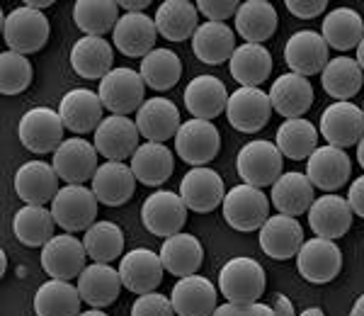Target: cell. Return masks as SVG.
Listing matches in <instances>:
<instances>
[{
    "mask_svg": "<svg viewBox=\"0 0 364 316\" xmlns=\"http://www.w3.org/2000/svg\"><path fill=\"white\" fill-rule=\"evenodd\" d=\"M265 285L267 275L262 265L252 258H245V256L231 258L219 270V290L226 297V302L252 307L265 295Z\"/></svg>",
    "mask_w": 364,
    "mask_h": 316,
    "instance_id": "1",
    "label": "cell"
},
{
    "mask_svg": "<svg viewBox=\"0 0 364 316\" xmlns=\"http://www.w3.org/2000/svg\"><path fill=\"white\" fill-rule=\"evenodd\" d=\"M3 37L10 51L27 56L39 51L49 39V17L42 10H34L29 5L10 10L3 20Z\"/></svg>",
    "mask_w": 364,
    "mask_h": 316,
    "instance_id": "2",
    "label": "cell"
},
{
    "mask_svg": "<svg viewBox=\"0 0 364 316\" xmlns=\"http://www.w3.org/2000/svg\"><path fill=\"white\" fill-rule=\"evenodd\" d=\"M282 151L277 144L267 142V139H255L248 142L236 156V171L245 185L252 187H267L274 185L282 175Z\"/></svg>",
    "mask_w": 364,
    "mask_h": 316,
    "instance_id": "3",
    "label": "cell"
},
{
    "mask_svg": "<svg viewBox=\"0 0 364 316\" xmlns=\"http://www.w3.org/2000/svg\"><path fill=\"white\" fill-rule=\"evenodd\" d=\"M224 219L236 231H260L269 219V202L260 187L236 185L224 197Z\"/></svg>",
    "mask_w": 364,
    "mask_h": 316,
    "instance_id": "4",
    "label": "cell"
},
{
    "mask_svg": "<svg viewBox=\"0 0 364 316\" xmlns=\"http://www.w3.org/2000/svg\"><path fill=\"white\" fill-rule=\"evenodd\" d=\"M51 214L63 231H87L95 224L97 216V197L85 185H66L58 190L51 202Z\"/></svg>",
    "mask_w": 364,
    "mask_h": 316,
    "instance_id": "5",
    "label": "cell"
},
{
    "mask_svg": "<svg viewBox=\"0 0 364 316\" xmlns=\"http://www.w3.org/2000/svg\"><path fill=\"white\" fill-rule=\"evenodd\" d=\"M144 93H146V83L141 78L139 71L134 68H112L102 80H100V100H102L105 107L109 110V115H132L134 110L139 112V107L144 105Z\"/></svg>",
    "mask_w": 364,
    "mask_h": 316,
    "instance_id": "6",
    "label": "cell"
},
{
    "mask_svg": "<svg viewBox=\"0 0 364 316\" xmlns=\"http://www.w3.org/2000/svg\"><path fill=\"white\" fill-rule=\"evenodd\" d=\"M63 130L66 127L58 112L51 107H32L20 117L17 137L32 154H51L63 144Z\"/></svg>",
    "mask_w": 364,
    "mask_h": 316,
    "instance_id": "7",
    "label": "cell"
},
{
    "mask_svg": "<svg viewBox=\"0 0 364 316\" xmlns=\"http://www.w3.org/2000/svg\"><path fill=\"white\" fill-rule=\"evenodd\" d=\"M296 268L311 285H326L343 270V251L331 238H309L296 253Z\"/></svg>",
    "mask_w": 364,
    "mask_h": 316,
    "instance_id": "8",
    "label": "cell"
},
{
    "mask_svg": "<svg viewBox=\"0 0 364 316\" xmlns=\"http://www.w3.org/2000/svg\"><path fill=\"white\" fill-rule=\"evenodd\" d=\"M219 149V130L207 120H195L192 117L190 122H182L178 134H175V151L192 168L207 166L209 161H214Z\"/></svg>",
    "mask_w": 364,
    "mask_h": 316,
    "instance_id": "9",
    "label": "cell"
},
{
    "mask_svg": "<svg viewBox=\"0 0 364 316\" xmlns=\"http://www.w3.org/2000/svg\"><path fill=\"white\" fill-rule=\"evenodd\" d=\"M269 115H272V102H269V95L260 88H243L233 90L228 95V105H226V117L228 125L238 132L252 134L260 132L262 127H267Z\"/></svg>",
    "mask_w": 364,
    "mask_h": 316,
    "instance_id": "10",
    "label": "cell"
},
{
    "mask_svg": "<svg viewBox=\"0 0 364 316\" xmlns=\"http://www.w3.org/2000/svg\"><path fill=\"white\" fill-rule=\"evenodd\" d=\"M141 221L154 236L170 238L185 226L187 207L180 195L170 190H158L151 197H146L144 207H141Z\"/></svg>",
    "mask_w": 364,
    "mask_h": 316,
    "instance_id": "11",
    "label": "cell"
},
{
    "mask_svg": "<svg viewBox=\"0 0 364 316\" xmlns=\"http://www.w3.org/2000/svg\"><path fill=\"white\" fill-rule=\"evenodd\" d=\"M321 134L336 149H348L362 142L364 112L355 102H333L321 115Z\"/></svg>",
    "mask_w": 364,
    "mask_h": 316,
    "instance_id": "12",
    "label": "cell"
},
{
    "mask_svg": "<svg viewBox=\"0 0 364 316\" xmlns=\"http://www.w3.org/2000/svg\"><path fill=\"white\" fill-rule=\"evenodd\" d=\"M87 251L83 241L73 238L70 233L54 236L42 248V268L51 280H66L70 283L73 278H80L85 270Z\"/></svg>",
    "mask_w": 364,
    "mask_h": 316,
    "instance_id": "13",
    "label": "cell"
},
{
    "mask_svg": "<svg viewBox=\"0 0 364 316\" xmlns=\"http://www.w3.org/2000/svg\"><path fill=\"white\" fill-rule=\"evenodd\" d=\"M180 197L185 202V207L192 209V212L197 214L214 212L219 204H224L226 197L224 180H221L219 173L211 171L207 166L192 168L180 183Z\"/></svg>",
    "mask_w": 364,
    "mask_h": 316,
    "instance_id": "14",
    "label": "cell"
},
{
    "mask_svg": "<svg viewBox=\"0 0 364 316\" xmlns=\"http://www.w3.org/2000/svg\"><path fill=\"white\" fill-rule=\"evenodd\" d=\"M54 171L68 185H83L97 173V149L85 139H68L54 151Z\"/></svg>",
    "mask_w": 364,
    "mask_h": 316,
    "instance_id": "15",
    "label": "cell"
},
{
    "mask_svg": "<svg viewBox=\"0 0 364 316\" xmlns=\"http://www.w3.org/2000/svg\"><path fill=\"white\" fill-rule=\"evenodd\" d=\"M58 173L54 171L51 163L44 161H27L17 168L15 173V192L25 204H44L54 202V197L58 195Z\"/></svg>",
    "mask_w": 364,
    "mask_h": 316,
    "instance_id": "16",
    "label": "cell"
},
{
    "mask_svg": "<svg viewBox=\"0 0 364 316\" xmlns=\"http://www.w3.org/2000/svg\"><path fill=\"white\" fill-rule=\"evenodd\" d=\"M139 127L136 122H132L129 117L122 115H109L107 120H102V125L95 130V149L100 156H105L107 161H124L132 158L139 149Z\"/></svg>",
    "mask_w": 364,
    "mask_h": 316,
    "instance_id": "17",
    "label": "cell"
},
{
    "mask_svg": "<svg viewBox=\"0 0 364 316\" xmlns=\"http://www.w3.org/2000/svg\"><path fill=\"white\" fill-rule=\"evenodd\" d=\"M163 263L161 256L151 248H134L122 258L119 263V278L122 285L134 292V295H149L156 292L158 285L163 283Z\"/></svg>",
    "mask_w": 364,
    "mask_h": 316,
    "instance_id": "18",
    "label": "cell"
},
{
    "mask_svg": "<svg viewBox=\"0 0 364 316\" xmlns=\"http://www.w3.org/2000/svg\"><path fill=\"white\" fill-rule=\"evenodd\" d=\"M102 100L87 88H73L58 102V115L66 130L73 134H87L102 125Z\"/></svg>",
    "mask_w": 364,
    "mask_h": 316,
    "instance_id": "19",
    "label": "cell"
},
{
    "mask_svg": "<svg viewBox=\"0 0 364 316\" xmlns=\"http://www.w3.org/2000/svg\"><path fill=\"white\" fill-rule=\"evenodd\" d=\"M284 61L291 68V73H299L304 78L314 73H323L328 63V44L318 32L301 29L287 39Z\"/></svg>",
    "mask_w": 364,
    "mask_h": 316,
    "instance_id": "20",
    "label": "cell"
},
{
    "mask_svg": "<svg viewBox=\"0 0 364 316\" xmlns=\"http://www.w3.org/2000/svg\"><path fill=\"white\" fill-rule=\"evenodd\" d=\"M158 27L146 13H124L112 32V42L117 49L129 58L149 56L156 49Z\"/></svg>",
    "mask_w": 364,
    "mask_h": 316,
    "instance_id": "21",
    "label": "cell"
},
{
    "mask_svg": "<svg viewBox=\"0 0 364 316\" xmlns=\"http://www.w3.org/2000/svg\"><path fill=\"white\" fill-rule=\"evenodd\" d=\"M350 171L352 163L348 154L331 144L318 146L306 161V178L311 180V185L323 192H333L343 187L345 180L350 178Z\"/></svg>",
    "mask_w": 364,
    "mask_h": 316,
    "instance_id": "22",
    "label": "cell"
},
{
    "mask_svg": "<svg viewBox=\"0 0 364 316\" xmlns=\"http://www.w3.org/2000/svg\"><path fill=\"white\" fill-rule=\"evenodd\" d=\"M304 246V229L294 216L277 214L269 216L260 229V248L274 260L296 258L299 248Z\"/></svg>",
    "mask_w": 364,
    "mask_h": 316,
    "instance_id": "23",
    "label": "cell"
},
{
    "mask_svg": "<svg viewBox=\"0 0 364 316\" xmlns=\"http://www.w3.org/2000/svg\"><path fill=\"white\" fill-rule=\"evenodd\" d=\"M134 190H136V175L124 161H105L92 178V192L97 202L107 207H122L132 200Z\"/></svg>",
    "mask_w": 364,
    "mask_h": 316,
    "instance_id": "24",
    "label": "cell"
},
{
    "mask_svg": "<svg viewBox=\"0 0 364 316\" xmlns=\"http://www.w3.org/2000/svg\"><path fill=\"white\" fill-rule=\"evenodd\" d=\"M269 102L284 120H299L314 105V85L299 73H284L269 88Z\"/></svg>",
    "mask_w": 364,
    "mask_h": 316,
    "instance_id": "25",
    "label": "cell"
},
{
    "mask_svg": "<svg viewBox=\"0 0 364 316\" xmlns=\"http://www.w3.org/2000/svg\"><path fill=\"white\" fill-rule=\"evenodd\" d=\"M350 202L338 195H323L309 209V226L318 238H340L350 231L352 226Z\"/></svg>",
    "mask_w": 364,
    "mask_h": 316,
    "instance_id": "26",
    "label": "cell"
},
{
    "mask_svg": "<svg viewBox=\"0 0 364 316\" xmlns=\"http://www.w3.org/2000/svg\"><path fill=\"white\" fill-rule=\"evenodd\" d=\"M178 316H211L216 312V288L202 275L180 278L170 292Z\"/></svg>",
    "mask_w": 364,
    "mask_h": 316,
    "instance_id": "27",
    "label": "cell"
},
{
    "mask_svg": "<svg viewBox=\"0 0 364 316\" xmlns=\"http://www.w3.org/2000/svg\"><path fill=\"white\" fill-rule=\"evenodd\" d=\"M228 93L221 78L216 75H197L185 88V107L195 120L211 122L214 117L226 112Z\"/></svg>",
    "mask_w": 364,
    "mask_h": 316,
    "instance_id": "28",
    "label": "cell"
},
{
    "mask_svg": "<svg viewBox=\"0 0 364 316\" xmlns=\"http://www.w3.org/2000/svg\"><path fill=\"white\" fill-rule=\"evenodd\" d=\"M180 112L173 102L166 98H151L139 107L136 112V127L139 134L149 142L163 144L173 139L180 130Z\"/></svg>",
    "mask_w": 364,
    "mask_h": 316,
    "instance_id": "29",
    "label": "cell"
},
{
    "mask_svg": "<svg viewBox=\"0 0 364 316\" xmlns=\"http://www.w3.org/2000/svg\"><path fill=\"white\" fill-rule=\"evenodd\" d=\"M114 51L105 37H80L70 49V66L80 78L102 80L112 71Z\"/></svg>",
    "mask_w": 364,
    "mask_h": 316,
    "instance_id": "30",
    "label": "cell"
},
{
    "mask_svg": "<svg viewBox=\"0 0 364 316\" xmlns=\"http://www.w3.org/2000/svg\"><path fill=\"white\" fill-rule=\"evenodd\" d=\"M122 290L119 270H114L107 263H90L78 278V292L80 300L90 304L92 309L109 307Z\"/></svg>",
    "mask_w": 364,
    "mask_h": 316,
    "instance_id": "31",
    "label": "cell"
},
{
    "mask_svg": "<svg viewBox=\"0 0 364 316\" xmlns=\"http://www.w3.org/2000/svg\"><path fill=\"white\" fill-rule=\"evenodd\" d=\"M192 51L202 63L219 66V63L231 61L236 51V34L224 22H204L192 37Z\"/></svg>",
    "mask_w": 364,
    "mask_h": 316,
    "instance_id": "32",
    "label": "cell"
},
{
    "mask_svg": "<svg viewBox=\"0 0 364 316\" xmlns=\"http://www.w3.org/2000/svg\"><path fill=\"white\" fill-rule=\"evenodd\" d=\"M161 263L170 275H178V278H190L197 275V270L202 268L204 258V248L197 241V236L192 233H175L163 241L161 246Z\"/></svg>",
    "mask_w": 364,
    "mask_h": 316,
    "instance_id": "33",
    "label": "cell"
},
{
    "mask_svg": "<svg viewBox=\"0 0 364 316\" xmlns=\"http://www.w3.org/2000/svg\"><path fill=\"white\" fill-rule=\"evenodd\" d=\"M132 171L136 175L139 183L158 187L166 183V180H170V175H173L175 156L166 144L146 142L132 156Z\"/></svg>",
    "mask_w": 364,
    "mask_h": 316,
    "instance_id": "34",
    "label": "cell"
},
{
    "mask_svg": "<svg viewBox=\"0 0 364 316\" xmlns=\"http://www.w3.org/2000/svg\"><path fill=\"white\" fill-rule=\"evenodd\" d=\"M228 71L243 88H257L272 73V54L262 44H240L228 61Z\"/></svg>",
    "mask_w": 364,
    "mask_h": 316,
    "instance_id": "35",
    "label": "cell"
},
{
    "mask_svg": "<svg viewBox=\"0 0 364 316\" xmlns=\"http://www.w3.org/2000/svg\"><path fill=\"white\" fill-rule=\"evenodd\" d=\"M314 202V185L306 178V173H282L277 183L272 185V204L279 209V214H306Z\"/></svg>",
    "mask_w": 364,
    "mask_h": 316,
    "instance_id": "36",
    "label": "cell"
},
{
    "mask_svg": "<svg viewBox=\"0 0 364 316\" xmlns=\"http://www.w3.org/2000/svg\"><path fill=\"white\" fill-rule=\"evenodd\" d=\"M199 10L195 3L187 0H166L163 5H158L156 13V27L158 34L166 37L168 42H185V39L195 37L199 22Z\"/></svg>",
    "mask_w": 364,
    "mask_h": 316,
    "instance_id": "37",
    "label": "cell"
},
{
    "mask_svg": "<svg viewBox=\"0 0 364 316\" xmlns=\"http://www.w3.org/2000/svg\"><path fill=\"white\" fill-rule=\"evenodd\" d=\"M277 29V10L267 0H248L240 3L236 13V32L245 44H262Z\"/></svg>",
    "mask_w": 364,
    "mask_h": 316,
    "instance_id": "38",
    "label": "cell"
},
{
    "mask_svg": "<svg viewBox=\"0 0 364 316\" xmlns=\"http://www.w3.org/2000/svg\"><path fill=\"white\" fill-rule=\"evenodd\" d=\"M54 224L56 219L51 209L37 207V204H25L13 216L15 238L22 246H29V248H44L54 238Z\"/></svg>",
    "mask_w": 364,
    "mask_h": 316,
    "instance_id": "39",
    "label": "cell"
},
{
    "mask_svg": "<svg viewBox=\"0 0 364 316\" xmlns=\"http://www.w3.org/2000/svg\"><path fill=\"white\" fill-rule=\"evenodd\" d=\"M321 37L326 39L328 46L338 51H350L357 49L364 39V22L362 15L352 8H336L326 15L323 20V32Z\"/></svg>",
    "mask_w": 364,
    "mask_h": 316,
    "instance_id": "40",
    "label": "cell"
},
{
    "mask_svg": "<svg viewBox=\"0 0 364 316\" xmlns=\"http://www.w3.org/2000/svg\"><path fill=\"white\" fill-rule=\"evenodd\" d=\"M364 71L357 63V58L350 56H338L333 61L326 63L321 73V83L323 90L331 98H336L338 102H348L350 98H355L362 88Z\"/></svg>",
    "mask_w": 364,
    "mask_h": 316,
    "instance_id": "41",
    "label": "cell"
},
{
    "mask_svg": "<svg viewBox=\"0 0 364 316\" xmlns=\"http://www.w3.org/2000/svg\"><path fill=\"white\" fill-rule=\"evenodd\" d=\"M80 292L66 280H46L34 295L37 316H80Z\"/></svg>",
    "mask_w": 364,
    "mask_h": 316,
    "instance_id": "42",
    "label": "cell"
},
{
    "mask_svg": "<svg viewBox=\"0 0 364 316\" xmlns=\"http://www.w3.org/2000/svg\"><path fill=\"white\" fill-rule=\"evenodd\" d=\"M274 144L289 161H309V156L318 149V130L309 120H287L279 125Z\"/></svg>",
    "mask_w": 364,
    "mask_h": 316,
    "instance_id": "43",
    "label": "cell"
},
{
    "mask_svg": "<svg viewBox=\"0 0 364 316\" xmlns=\"http://www.w3.org/2000/svg\"><path fill=\"white\" fill-rule=\"evenodd\" d=\"M73 22L85 37H102L114 32L119 22V3L114 0H78L73 5Z\"/></svg>",
    "mask_w": 364,
    "mask_h": 316,
    "instance_id": "44",
    "label": "cell"
},
{
    "mask_svg": "<svg viewBox=\"0 0 364 316\" xmlns=\"http://www.w3.org/2000/svg\"><path fill=\"white\" fill-rule=\"evenodd\" d=\"M83 246L87 251V258H92V263H107L109 265L124 251V231L114 221H95L85 231Z\"/></svg>",
    "mask_w": 364,
    "mask_h": 316,
    "instance_id": "45",
    "label": "cell"
},
{
    "mask_svg": "<svg viewBox=\"0 0 364 316\" xmlns=\"http://www.w3.org/2000/svg\"><path fill=\"white\" fill-rule=\"evenodd\" d=\"M141 78L154 90H170L182 75L180 56L170 49H154L149 56L141 58Z\"/></svg>",
    "mask_w": 364,
    "mask_h": 316,
    "instance_id": "46",
    "label": "cell"
},
{
    "mask_svg": "<svg viewBox=\"0 0 364 316\" xmlns=\"http://www.w3.org/2000/svg\"><path fill=\"white\" fill-rule=\"evenodd\" d=\"M32 75L34 71L27 56L10 49L0 54V93L3 95H17V93L27 90L32 83Z\"/></svg>",
    "mask_w": 364,
    "mask_h": 316,
    "instance_id": "47",
    "label": "cell"
},
{
    "mask_svg": "<svg viewBox=\"0 0 364 316\" xmlns=\"http://www.w3.org/2000/svg\"><path fill=\"white\" fill-rule=\"evenodd\" d=\"M132 316H178L173 309V302L166 295L149 292V295H139L136 302L132 304Z\"/></svg>",
    "mask_w": 364,
    "mask_h": 316,
    "instance_id": "48",
    "label": "cell"
},
{
    "mask_svg": "<svg viewBox=\"0 0 364 316\" xmlns=\"http://www.w3.org/2000/svg\"><path fill=\"white\" fill-rule=\"evenodd\" d=\"M195 5L207 17V22H226L228 17H236L240 8L238 0H199Z\"/></svg>",
    "mask_w": 364,
    "mask_h": 316,
    "instance_id": "49",
    "label": "cell"
},
{
    "mask_svg": "<svg viewBox=\"0 0 364 316\" xmlns=\"http://www.w3.org/2000/svg\"><path fill=\"white\" fill-rule=\"evenodd\" d=\"M252 312L255 316H296L294 304L287 295H272L267 302H255L252 304Z\"/></svg>",
    "mask_w": 364,
    "mask_h": 316,
    "instance_id": "50",
    "label": "cell"
},
{
    "mask_svg": "<svg viewBox=\"0 0 364 316\" xmlns=\"http://www.w3.org/2000/svg\"><path fill=\"white\" fill-rule=\"evenodd\" d=\"M326 5L328 0H287V10L301 20H311V17L326 13Z\"/></svg>",
    "mask_w": 364,
    "mask_h": 316,
    "instance_id": "51",
    "label": "cell"
},
{
    "mask_svg": "<svg viewBox=\"0 0 364 316\" xmlns=\"http://www.w3.org/2000/svg\"><path fill=\"white\" fill-rule=\"evenodd\" d=\"M348 202H350L352 212H355L357 216H362V219H364V175H362V178H357L355 183L350 185Z\"/></svg>",
    "mask_w": 364,
    "mask_h": 316,
    "instance_id": "52",
    "label": "cell"
},
{
    "mask_svg": "<svg viewBox=\"0 0 364 316\" xmlns=\"http://www.w3.org/2000/svg\"><path fill=\"white\" fill-rule=\"evenodd\" d=\"M211 316H255L252 307L248 304H233V302H226L221 307H216V312Z\"/></svg>",
    "mask_w": 364,
    "mask_h": 316,
    "instance_id": "53",
    "label": "cell"
},
{
    "mask_svg": "<svg viewBox=\"0 0 364 316\" xmlns=\"http://www.w3.org/2000/svg\"><path fill=\"white\" fill-rule=\"evenodd\" d=\"M151 5V0H119V8H124V13H144Z\"/></svg>",
    "mask_w": 364,
    "mask_h": 316,
    "instance_id": "54",
    "label": "cell"
},
{
    "mask_svg": "<svg viewBox=\"0 0 364 316\" xmlns=\"http://www.w3.org/2000/svg\"><path fill=\"white\" fill-rule=\"evenodd\" d=\"M25 5H29V8H34V10H44V8H49V5H54V0H25Z\"/></svg>",
    "mask_w": 364,
    "mask_h": 316,
    "instance_id": "55",
    "label": "cell"
},
{
    "mask_svg": "<svg viewBox=\"0 0 364 316\" xmlns=\"http://www.w3.org/2000/svg\"><path fill=\"white\" fill-rule=\"evenodd\" d=\"M352 316H364V295L357 297L355 307H352Z\"/></svg>",
    "mask_w": 364,
    "mask_h": 316,
    "instance_id": "56",
    "label": "cell"
},
{
    "mask_svg": "<svg viewBox=\"0 0 364 316\" xmlns=\"http://www.w3.org/2000/svg\"><path fill=\"white\" fill-rule=\"evenodd\" d=\"M357 63H360V68L364 71V39L360 42V46H357Z\"/></svg>",
    "mask_w": 364,
    "mask_h": 316,
    "instance_id": "57",
    "label": "cell"
},
{
    "mask_svg": "<svg viewBox=\"0 0 364 316\" xmlns=\"http://www.w3.org/2000/svg\"><path fill=\"white\" fill-rule=\"evenodd\" d=\"M357 161H360V166L364 168V137H362V142L357 144Z\"/></svg>",
    "mask_w": 364,
    "mask_h": 316,
    "instance_id": "58",
    "label": "cell"
},
{
    "mask_svg": "<svg viewBox=\"0 0 364 316\" xmlns=\"http://www.w3.org/2000/svg\"><path fill=\"white\" fill-rule=\"evenodd\" d=\"M299 316H326V314H323V309H318V307H311V309H306V312L299 314Z\"/></svg>",
    "mask_w": 364,
    "mask_h": 316,
    "instance_id": "59",
    "label": "cell"
},
{
    "mask_svg": "<svg viewBox=\"0 0 364 316\" xmlns=\"http://www.w3.org/2000/svg\"><path fill=\"white\" fill-rule=\"evenodd\" d=\"M5 268H8V256L0 253V273H3V275H5Z\"/></svg>",
    "mask_w": 364,
    "mask_h": 316,
    "instance_id": "60",
    "label": "cell"
},
{
    "mask_svg": "<svg viewBox=\"0 0 364 316\" xmlns=\"http://www.w3.org/2000/svg\"><path fill=\"white\" fill-rule=\"evenodd\" d=\"M80 316H107V314L100 312V309H90V312H85V314H80Z\"/></svg>",
    "mask_w": 364,
    "mask_h": 316,
    "instance_id": "61",
    "label": "cell"
},
{
    "mask_svg": "<svg viewBox=\"0 0 364 316\" xmlns=\"http://www.w3.org/2000/svg\"><path fill=\"white\" fill-rule=\"evenodd\" d=\"M362 112H364V107H362Z\"/></svg>",
    "mask_w": 364,
    "mask_h": 316,
    "instance_id": "62",
    "label": "cell"
}]
</instances>
